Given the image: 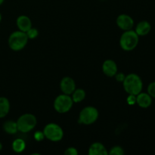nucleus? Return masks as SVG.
<instances>
[{
	"mask_svg": "<svg viewBox=\"0 0 155 155\" xmlns=\"http://www.w3.org/2000/svg\"><path fill=\"white\" fill-rule=\"evenodd\" d=\"M123 86L127 93L129 95H137L140 93L143 88V83L139 75L136 74H130L126 76Z\"/></svg>",
	"mask_w": 155,
	"mask_h": 155,
	"instance_id": "obj_1",
	"label": "nucleus"
},
{
	"mask_svg": "<svg viewBox=\"0 0 155 155\" xmlns=\"http://www.w3.org/2000/svg\"><path fill=\"white\" fill-rule=\"evenodd\" d=\"M28 41L29 39L25 32L17 30L11 33L8 37V43L11 49L18 51L25 48V46L28 43Z\"/></svg>",
	"mask_w": 155,
	"mask_h": 155,
	"instance_id": "obj_2",
	"label": "nucleus"
},
{
	"mask_svg": "<svg viewBox=\"0 0 155 155\" xmlns=\"http://www.w3.org/2000/svg\"><path fill=\"white\" fill-rule=\"evenodd\" d=\"M139 40V36L135 30H127L121 35L120 39V45L124 51H133L137 47Z\"/></svg>",
	"mask_w": 155,
	"mask_h": 155,
	"instance_id": "obj_3",
	"label": "nucleus"
},
{
	"mask_svg": "<svg viewBox=\"0 0 155 155\" xmlns=\"http://www.w3.org/2000/svg\"><path fill=\"white\" fill-rule=\"evenodd\" d=\"M18 131L27 133L32 131L37 124V119L33 114H24L17 120Z\"/></svg>",
	"mask_w": 155,
	"mask_h": 155,
	"instance_id": "obj_4",
	"label": "nucleus"
},
{
	"mask_svg": "<svg viewBox=\"0 0 155 155\" xmlns=\"http://www.w3.org/2000/svg\"><path fill=\"white\" fill-rule=\"evenodd\" d=\"M99 116L98 109L93 106H86L79 114V123L83 125H92L97 121Z\"/></svg>",
	"mask_w": 155,
	"mask_h": 155,
	"instance_id": "obj_5",
	"label": "nucleus"
},
{
	"mask_svg": "<svg viewBox=\"0 0 155 155\" xmlns=\"http://www.w3.org/2000/svg\"><path fill=\"white\" fill-rule=\"evenodd\" d=\"M74 101L71 95L61 94L55 98L54 101V108L58 113L65 114L69 111L73 107Z\"/></svg>",
	"mask_w": 155,
	"mask_h": 155,
	"instance_id": "obj_6",
	"label": "nucleus"
},
{
	"mask_svg": "<svg viewBox=\"0 0 155 155\" xmlns=\"http://www.w3.org/2000/svg\"><path fill=\"white\" fill-rule=\"evenodd\" d=\"M45 138L51 142H59L64 137V131L61 127L57 124L50 123L45 126L43 129Z\"/></svg>",
	"mask_w": 155,
	"mask_h": 155,
	"instance_id": "obj_7",
	"label": "nucleus"
},
{
	"mask_svg": "<svg viewBox=\"0 0 155 155\" xmlns=\"http://www.w3.org/2000/svg\"><path fill=\"white\" fill-rule=\"evenodd\" d=\"M116 23L117 27L124 31L132 30L134 26V21L132 17L128 15H126V14L120 15L117 18Z\"/></svg>",
	"mask_w": 155,
	"mask_h": 155,
	"instance_id": "obj_8",
	"label": "nucleus"
},
{
	"mask_svg": "<svg viewBox=\"0 0 155 155\" xmlns=\"http://www.w3.org/2000/svg\"><path fill=\"white\" fill-rule=\"evenodd\" d=\"M60 89L63 94L71 95L76 89L75 81L70 77H63L60 82Z\"/></svg>",
	"mask_w": 155,
	"mask_h": 155,
	"instance_id": "obj_9",
	"label": "nucleus"
},
{
	"mask_svg": "<svg viewBox=\"0 0 155 155\" xmlns=\"http://www.w3.org/2000/svg\"><path fill=\"white\" fill-rule=\"evenodd\" d=\"M118 68L116 62L111 59H107L102 64V71L105 76L108 77H114L117 73Z\"/></svg>",
	"mask_w": 155,
	"mask_h": 155,
	"instance_id": "obj_10",
	"label": "nucleus"
},
{
	"mask_svg": "<svg viewBox=\"0 0 155 155\" xmlns=\"http://www.w3.org/2000/svg\"><path fill=\"white\" fill-rule=\"evenodd\" d=\"M16 24L18 30L25 33L32 27L31 20L27 15H20L17 18Z\"/></svg>",
	"mask_w": 155,
	"mask_h": 155,
	"instance_id": "obj_11",
	"label": "nucleus"
},
{
	"mask_svg": "<svg viewBox=\"0 0 155 155\" xmlns=\"http://www.w3.org/2000/svg\"><path fill=\"white\" fill-rule=\"evenodd\" d=\"M152 98L148 93L142 92L136 95V104L142 108H148L151 105Z\"/></svg>",
	"mask_w": 155,
	"mask_h": 155,
	"instance_id": "obj_12",
	"label": "nucleus"
},
{
	"mask_svg": "<svg viewBox=\"0 0 155 155\" xmlns=\"http://www.w3.org/2000/svg\"><path fill=\"white\" fill-rule=\"evenodd\" d=\"M88 154L89 155H107L108 152L102 143L97 142L89 146Z\"/></svg>",
	"mask_w": 155,
	"mask_h": 155,
	"instance_id": "obj_13",
	"label": "nucleus"
},
{
	"mask_svg": "<svg viewBox=\"0 0 155 155\" xmlns=\"http://www.w3.org/2000/svg\"><path fill=\"white\" fill-rule=\"evenodd\" d=\"M151 26L149 22H148L147 21H140L136 25L135 31L139 36H144L149 33V32L151 31Z\"/></svg>",
	"mask_w": 155,
	"mask_h": 155,
	"instance_id": "obj_14",
	"label": "nucleus"
},
{
	"mask_svg": "<svg viewBox=\"0 0 155 155\" xmlns=\"http://www.w3.org/2000/svg\"><path fill=\"white\" fill-rule=\"evenodd\" d=\"M10 102L5 97H0V118H4L10 111Z\"/></svg>",
	"mask_w": 155,
	"mask_h": 155,
	"instance_id": "obj_15",
	"label": "nucleus"
},
{
	"mask_svg": "<svg viewBox=\"0 0 155 155\" xmlns=\"http://www.w3.org/2000/svg\"><path fill=\"white\" fill-rule=\"evenodd\" d=\"M3 130L6 133L10 135H14L18 132L17 123L13 120H7L3 124Z\"/></svg>",
	"mask_w": 155,
	"mask_h": 155,
	"instance_id": "obj_16",
	"label": "nucleus"
},
{
	"mask_svg": "<svg viewBox=\"0 0 155 155\" xmlns=\"http://www.w3.org/2000/svg\"><path fill=\"white\" fill-rule=\"evenodd\" d=\"M86 95V94L84 89H80V88H79V89H77V88H76V89L74 91V92L71 94V98H72L74 103H80L82 102V101L85 99Z\"/></svg>",
	"mask_w": 155,
	"mask_h": 155,
	"instance_id": "obj_17",
	"label": "nucleus"
},
{
	"mask_svg": "<svg viewBox=\"0 0 155 155\" xmlns=\"http://www.w3.org/2000/svg\"><path fill=\"white\" fill-rule=\"evenodd\" d=\"M25 148L26 142L24 139L18 138V139H15L12 142V149L15 153L19 154V153L23 152L25 150Z\"/></svg>",
	"mask_w": 155,
	"mask_h": 155,
	"instance_id": "obj_18",
	"label": "nucleus"
},
{
	"mask_svg": "<svg viewBox=\"0 0 155 155\" xmlns=\"http://www.w3.org/2000/svg\"><path fill=\"white\" fill-rule=\"evenodd\" d=\"M125 151H124V148L119 145H116L110 148V151L108 152V154L110 155H124Z\"/></svg>",
	"mask_w": 155,
	"mask_h": 155,
	"instance_id": "obj_19",
	"label": "nucleus"
},
{
	"mask_svg": "<svg viewBox=\"0 0 155 155\" xmlns=\"http://www.w3.org/2000/svg\"><path fill=\"white\" fill-rule=\"evenodd\" d=\"M26 34H27L29 39H34L39 36V30L35 27H32L28 31L26 32Z\"/></svg>",
	"mask_w": 155,
	"mask_h": 155,
	"instance_id": "obj_20",
	"label": "nucleus"
},
{
	"mask_svg": "<svg viewBox=\"0 0 155 155\" xmlns=\"http://www.w3.org/2000/svg\"><path fill=\"white\" fill-rule=\"evenodd\" d=\"M44 139H45V135L43 131L38 130L34 133V139L36 142H42Z\"/></svg>",
	"mask_w": 155,
	"mask_h": 155,
	"instance_id": "obj_21",
	"label": "nucleus"
},
{
	"mask_svg": "<svg viewBox=\"0 0 155 155\" xmlns=\"http://www.w3.org/2000/svg\"><path fill=\"white\" fill-rule=\"evenodd\" d=\"M148 93L151 95V98H155V82H152L148 85Z\"/></svg>",
	"mask_w": 155,
	"mask_h": 155,
	"instance_id": "obj_22",
	"label": "nucleus"
},
{
	"mask_svg": "<svg viewBox=\"0 0 155 155\" xmlns=\"http://www.w3.org/2000/svg\"><path fill=\"white\" fill-rule=\"evenodd\" d=\"M64 154L66 155H77L78 151L74 147H69L64 151Z\"/></svg>",
	"mask_w": 155,
	"mask_h": 155,
	"instance_id": "obj_23",
	"label": "nucleus"
},
{
	"mask_svg": "<svg viewBox=\"0 0 155 155\" xmlns=\"http://www.w3.org/2000/svg\"><path fill=\"white\" fill-rule=\"evenodd\" d=\"M127 102L130 105H134L136 104V95H129L127 98Z\"/></svg>",
	"mask_w": 155,
	"mask_h": 155,
	"instance_id": "obj_24",
	"label": "nucleus"
},
{
	"mask_svg": "<svg viewBox=\"0 0 155 155\" xmlns=\"http://www.w3.org/2000/svg\"><path fill=\"white\" fill-rule=\"evenodd\" d=\"M114 77L115 79H116L117 81L119 82V83H123L124 79H125L126 75L124 74V73H117V74H115Z\"/></svg>",
	"mask_w": 155,
	"mask_h": 155,
	"instance_id": "obj_25",
	"label": "nucleus"
},
{
	"mask_svg": "<svg viewBox=\"0 0 155 155\" xmlns=\"http://www.w3.org/2000/svg\"><path fill=\"white\" fill-rule=\"evenodd\" d=\"M2 144L1 142H0V151H2Z\"/></svg>",
	"mask_w": 155,
	"mask_h": 155,
	"instance_id": "obj_26",
	"label": "nucleus"
},
{
	"mask_svg": "<svg viewBox=\"0 0 155 155\" xmlns=\"http://www.w3.org/2000/svg\"><path fill=\"white\" fill-rule=\"evenodd\" d=\"M4 1H5V0H0V5H2L3 4Z\"/></svg>",
	"mask_w": 155,
	"mask_h": 155,
	"instance_id": "obj_27",
	"label": "nucleus"
},
{
	"mask_svg": "<svg viewBox=\"0 0 155 155\" xmlns=\"http://www.w3.org/2000/svg\"><path fill=\"white\" fill-rule=\"evenodd\" d=\"M1 21H2V15L1 13H0V23H1Z\"/></svg>",
	"mask_w": 155,
	"mask_h": 155,
	"instance_id": "obj_28",
	"label": "nucleus"
}]
</instances>
